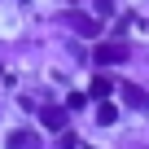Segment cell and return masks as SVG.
I'll use <instances>...</instances> for the list:
<instances>
[{"label": "cell", "mask_w": 149, "mask_h": 149, "mask_svg": "<svg viewBox=\"0 0 149 149\" xmlns=\"http://www.w3.org/2000/svg\"><path fill=\"white\" fill-rule=\"evenodd\" d=\"M61 22H66V26H74L79 35H97V31H101V18H92V13H74V9H66V13H61Z\"/></svg>", "instance_id": "cell-1"}, {"label": "cell", "mask_w": 149, "mask_h": 149, "mask_svg": "<svg viewBox=\"0 0 149 149\" xmlns=\"http://www.w3.org/2000/svg\"><path fill=\"white\" fill-rule=\"evenodd\" d=\"M92 57H97V66H118V61H127V44H97Z\"/></svg>", "instance_id": "cell-2"}, {"label": "cell", "mask_w": 149, "mask_h": 149, "mask_svg": "<svg viewBox=\"0 0 149 149\" xmlns=\"http://www.w3.org/2000/svg\"><path fill=\"white\" fill-rule=\"evenodd\" d=\"M40 123H44L48 132H66V110H61V105H44V110H40Z\"/></svg>", "instance_id": "cell-3"}, {"label": "cell", "mask_w": 149, "mask_h": 149, "mask_svg": "<svg viewBox=\"0 0 149 149\" xmlns=\"http://www.w3.org/2000/svg\"><path fill=\"white\" fill-rule=\"evenodd\" d=\"M5 149H40V136H35V132H26V127H18V132H9Z\"/></svg>", "instance_id": "cell-4"}, {"label": "cell", "mask_w": 149, "mask_h": 149, "mask_svg": "<svg viewBox=\"0 0 149 149\" xmlns=\"http://www.w3.org/2000/svg\"><path fill=\"white\" fill-rule=\"evenodd\" d=\"M110 92H114V79H105V74H101V79H92V84H88V92H84V97H88V101H110Z\"/></svg>", "instance_id": "cell-5"}, {"label": "cell", "mask_w": 149, "mask_h": 149, "mask_svg": "<svg viewBox=\"0 0 149 149\" xmlns=\"http://www.w3.org/2000/svg\"><path fill=\"white\" fill-rule=\"evenodd\" d=\"M123 105L145 110V105H149V92H145V88H136V84H123Z\"/></svg>", "instance_id": "cell-6"}, {"label": "cell", "mask_w": 149, "mask_h": 149, "mask_svg": "<svg viewBox=\"0 0 149 149\" xmlns=\"http://www.w3.org/2000/svg\"><path fill=\"white\" fill-rule=\"evenodd\" d=\"M114 118H118V105H110V101H97V123H105V127H110Z\"/></svg>", "instance_id": "cell-7"}, {"label": "cell", "mask_w": 149, "mask_h": 149, "mask_svg": "<svg viewBox=\"0 0 149 149\" xmlns=\"http://www.w3.org/2000/svg\"><path fill=\"white\" fill-rule=\"evenodd\" d=\"M84 105H88V97H84V92H74V97L66 101V110H84Z\"/></svg>", "instance_id": "cell-8"}, {"label": "cell", "mask_w": 149, "mask_h": 149, "mask_svg": "<svg viewBox=\"0 0 149 149\" xmlns=\"http://www.w3.org/2000/svg\"><path fill=\"white\" fill-rule=\"evenodd\" d=\"M97 13H101V18H110V13H114V5H110V0H97Z\"/></svg>", "instance_id": "cell-9"}, {"label": "cell", "mask_w": 149, "mask_h": 149, "mask_svg": "<svg viewBox=\"0 0 149 149\" xmlns=\"http://www.w3.org/2000/svg\"><path fill=\"white\" fill-rule=\"evenodd\" d=\"M57 145H61V149H74V136H70V132H61V136H57Z\"/></svg>", "instance_id": "cell-10"}]
</instances>
